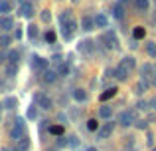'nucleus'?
I'll return each mask as SVG.
<instances>
[{
  "mask_svg": "<svg viewBox=\"0 0 156 151\" xmlns=\"http://www.w3.org/2000/svg\"><path fill=\"white\" fill-rule=\"evenodd\" d=\"M146 108H148V101H138L136 109H146Z\"/></svg>",
  "mask_w": 156,
  "mask_h": 151,
  "instance_id": "38",
  "label": "nucleus"
},
{
  "mask_svg": "<svg viewBox=\"0 0 156 151\" xmlns=\"http://www.w3.org/2000/svg\"><path fill=\"white\" fill-rule=\"evenodd\" d=\"M115 93H117V88H107L103 93H101V101H107L111 100V97H115Z\"/></svg>",
  "mask_w": 156,
  "mask_h": 151,
  "instance_id": "14",
  "label": "nucleus"
},
{
  "mask_svg": "<svg viewBox=\"0 0 156 151\" xmlns=\"http://www.w3.org/2000/svg\"><path fill=\"white\" fill-rule=\"evenodd\" d=\"M152 151H156V147H154V149H152Z\"/></svg>",
  "mask_w": 156,
  "mask_h": 151,
  "instance_id": "46",
  "label": "nucleus"
},
{
  "mask_svg": "<svg viewBox=\"0 0 156 151\" xmlns=\"http://www.w3.org/2000/svg\"><path fill=\"white\" fill-rule=\"evenodd\" d=\"M16 104H18V101H16V97H8V100L4 101L6 109H14V108H16Z\"/></svg>",
  "mask_w": 156,
  "mask_h": 151,
  "instance_id": "28",
  "label": "nucleus"
},
{
  "mask_svg": "<svg viewBox=\"0 0 156 151\" xmlns=\"http://www.w3.org/2000/svg\"><path fill=\"white\" fill-rule=\"evenodd\" d=\"M32 68L40 72H46L48 70V60H44L42 56H32Z\"/></svg>",
  "mask_w": 156,
  "mask_h": 151,
  "instance_id": "8",
  "label": "nucleus"
},
{
  "mask_svg": "<svg viewBox=\"0 0 156 151\" xmlns=\"http://www.w3.org/2000/svg\"><path fill=\"white\" fill-rule=\"evenodd\" d=\"M14 36H16V40H20V38H22V30H16Z\"/></svg>",
  "mask_w": 156,
  "mask_h": 151,
  "instance_id": "41",
  "label": "nucleus"
},
{
  "mask_svg": "<svg viewBox=\"0 0 156 151\" xmlns=\"http://www.w3.org/2000/svg\"><path fill=\"white\" fill-rule=\"evenodd\" d=\"M50 133L51 135H61V133H63V125H51Z\"/></svg>",
  "mask_w": 156,
  "mask_h": 151,
  "instance_id": "26",
  "label": "nucleus"
},
{
  "mask_svg": "<svg viewBox=\"0 0 156 151\" xmlns=\"http://www.w3.org/2000/svg\"><path fill=\"white\" fill-rule=\"evenodd\" d=\"M134 6H136L138 12H146L148 6H150V2H148V0H134Z\"/></svg>",
  "mask_w": 156,
  "mask_h": 151,
  "instance_id": "15",
  "label": "nucleus"
},
{
  "mask_svg": "<svg viewBox=\"0 0 156 151\" xmlns=\"http://www.w3.org/2000/svg\"><path fill=\"white\" fill-rule=\"evenodd\" d=\"M125 2H129V0H121V4H125Z\"/></svg>",
  "mask_w": 156,
  "mask_h": 151,
  "instance_id": "45",
  "label": "nucleus"
},
{
  "mask_svg": "<svg viewBox=\"0 0 156 151\" xmlns=\"http://www.w3.org/2000/svg\"><path fill=\"white\" fill-rule=\"evenodd\" d=\"M113 129H115V123H113V121H109V123H105V125H101V127H99L97 137H99V139H107V137L113 135Z\"/></svg>",
  "mask_w": 156,
  "mask_h": 151,
  "instance_id": "4",
  "label": "nucleus"
},
{
  "mask_svg": "<svg viewBox=\"0 0 156 151\" xmlns=\"http://www.w3.org/2000/svg\"><path fill=\"white\" fill-rule=\"evenodd\" d=\"M87 129H89V131H99V123H97V119H89L87 121Z\"/></svg>",
  "mask_w": 156,
  "mask_h": 151,
  "instance_id": "25",
  "label": "nucleus"
},
{
  "mask_svg": "<svg viewBox=\"0 0 156 151\" xmlns=\"http://www.w3.org/2000/svg\"><path fill=\"white\" fill-rule=\"evenodd\" d=\"M8 60H10V64H18V60H20V54L16 50H12L10 54H8Z\"/></svg>",
  "mask_w": 156,
  "mask_h": 151,
  "instance_id": "27",
  "label": "nucleus"
},
{
  "mask_svg": "<svg viewBox=\"0 0 156 151\" xmlns=\"http://www.w3.org/2000/svg\"><path fill=\"white\" fill-rule=\"evenodd\" d=\"M10 44V38L8 36H0V48H6Z\"/></svg>",
  "mask_w": 156,
  "mask_h": 151,
  "instance_id": "34",
  "label": "nucleus"
},
{
  "mask_svg": "<svg viewBox=\"0 0 156 151\" xmlns=\"http://www.w3.org/2000/svg\"><path fill=\"white\" fill-rule=\"evenodd\" d=\"M87 151H97V147H89V149H87Z\"/></svg>",
  "mask_w": 156,
  "mask_h": 151,
  "instance_id": "44",
  "label": "nucleus"
},
{
  "mask_svg": "<svg viewBox=\"0 0 156 151\" xmlns=\"http://www.w3.org/2000/svg\"><path fill=\"white\" fill-rule=\"evenodd\" d=\"M59 22H61V34H63V38L71 40L73 32H75V28H77V22L71 18V10H65L63 14L59 16Z\"/></svg>",
  "mask_w": 156,
  "mask_h": 151,
  "instance_id": "1",
  "label": "nucleus"
},
{
  "mask_svg": "<svg viewBox=\"0 0 156 151\" xmlns=\"http://www.w3.org/2000/svg\"><path fill=\"white\" fill-rule=\"evenodd\" d=\"M140 74H142V80H144V77H150V76H154V68L150 66V64H144L142 70H140Z\"/></svg>",
  "mask_w": 156,
  "mask_h": 151,
  "instance_id": "17",
  "label": "nucleus"
},
{
  "mask_svg": "<svg viewBox=\"0 0 156 151\" xmlns=\"http://www.w3.org/2000/svg\"><path fill=\"white\" fill-rule=\"evenodd\" d=\"M8 12H12V2L10 0H2L0 2V16H6Z\"/></svg>",
  "mask_w": 156,
  "mask_h": 151,
  "instance_id": "12",
  "label": "nucleus"
},
{
  "mask_svg": "<svg viewBox=\"0 0 156 151\" xmlns=\"http://www.w3.org/2000/svg\"><path fill=\"white\" fill-rule=\"evenodd\" d=\"M101 40L105 42V46L109 48V50H115V48L119 46V40H117V36H115V32H105V36Z\"/></svg>",
  "mask_w": 156,
  "mask_h": 151,
  "instance_id": "6",
  "label": "nucleus"
},
{
  "mask_svg": "<svg viewBox=\"0 0 156 151\" xmlns=\"http://www.w3.org/2000/svg\"><path fill=\"white\" fill-rule=\"evenodd\" d=\"M22 14L26 16V18H30V16L34 14V6H32V2H22Z\"/></svg>",
  "mask_w": 156,
  "mask_h": 151,
  "instance_id": "13",
  "label": "nucleus"
},
{
  "mask_svg": "<svg viewBox=\"0 0 156 151\" xmlns=\"http://www.w3.org/2000/svg\"><path fill=\"white\" fill-rule=\"evenodd\" d=\"M24 133H26V123H24L22 117H18V119L14 121V127L10 129V137L16 139V141H20V139H24Z\"/></svg>",
  "mask_w": 156,
  "mask_h": 151,
  "instance_id": "2",
  "label": "nucleus"
},
{
  "mask_svg": "<svg viewBox=\"0 0 156 151\" xmlns=\"http://www.w3.org/2000/svg\"><path fill=\"white\" fill-rule=\"evenodd\" d=\"M129 72H130V68L126 66L125 62H121V64L117 66V70H115V76H117L119 81H125L126 77H129Z\"/></svg>",
  "mask_w": 156,
  "mask_h": 151,
  "instance_id": "7",
  "label": "nucleus"
},
{
  "mask_svg": "<svg viewBox=\"0 0 156 151\" xmlns=\"http://www.w3.org/2000/svg\"><path fill=\"white\" fill-rule=\"evenodd\" d=\"M0 28H2L4 32L12 30V28H14V20H12L10 16H0Z\"/></svg>",
  "mask_w": 156,
  "mask_h": 151,
  "instance_id": "9",
  "label": "nucleus"
},
{
  "mask_svg": "<svg viewBox=\"0 0 156 151\" xmlns=\"http://www.w3.org/2000/svg\"><path fill=\"white\" fill-rule=\"evenodd\" d=\"M28 117H30V119H36V117H38V109H36V105H32V108L28 109Z\"/></svg>",
  "mask_w": 156,
  "mask_h": 151,
  "instance_id": "32",
  "label": "nucleus"
},
{
  "mask_svg": "<svg viewBox=\"0 0 156 151\" xmlns=\"http://www.w3.org/2000/svg\"><path fill=\"white\" fill-rule=\"evenodd\" d=\"M6 74H8V77H14L16 74H18V64H8L6 66Z\"/></svg>",
  "mask_w": 156,
  "mask_h": 151,
  "instance_id": "22",
  "label": "nucleus"
},
{
  "mask_svg": "<svg viewBox=\"0 0 156 151\" xmlns=\"http://www.w3.org/2000/svg\"><path fill=\"white\" fill-rule=\"evenodd\" d=\"M152 84H154V85H156V74H154V77H152Z\"/></svg>",
  "mask_w": 156,
  "mask_h": 151,
  "instance_id": "43",
  "label": "nucleus"
},
{
  "mask_svg": "<svg viewBox=\"0 0 156 151\" xmlns=\"http://www.w3.org/2000/svg\"><path fill=\"white\" fill-rule=\"evenodd\" d=\"M34 101L38 104V108H42V109H51V105H53L51 100L46 96V93H42V92H38L34 96Z\"/></svg>",
  "mask_w": 156,
  "mask_h": 151,
  "instance_id": "3",
  "label": "nucleus"
},
{
  "mask_svg": "<svg viewBox=\"0 0 156 151\" xmlns=\"http://www.w3.org/2000/svg\"><path fill=\"white\" fill-rule=\"evenodd\" d=\"M28 36H30L32 40H34L36 36H38V28H36L34 24H32V26H28Z\"/></svg>",
  "mask_w": 156,
  "mask_h": 151,
  "instance_id": "31",
  "label": "nucleus"
},
{
  "mask_svg": "<svg viewBox=\"0 0 156 151\" xmlns=\"http://www.w3.org/2000/svg\"><path fill=\"white\" fill-rule=\"evenodd\" d=\"M28 147H30V141L24 137V139H20V145H18V149L20 151H28Z\"/></svg>",
  "mask_w": 156,
  "mask_h": 151,
  "instance_id": "30",
  "label": "nucleus"
},
{
  "mask_svg": "<svg viewBox=\"0 0 156 151\" xmlns=\"http://www.w3.org/2000/svg\"><path fill=\"white\" fill-rule=\"evenodd\" d=\"M51 62H55V64H59V62H61V58H59V56H57V54H55V56H53V58H51Z\"/></svg>",
  "mask_w": 156,
  "mask_h": 151,
  "instance_id": "40",
  "label": "nucleus"
},
{
  "mask_svg": "<svg viewBox=\"0 0 156 151\" xmlns=\"http://www.w3.org/2000/svg\"><path fill=\"white\" fill-rule=\"evenodd\" d=\"M69 74V66L67 64H61L59 66V76H67Z\"/></svg>",
  "mask_w": 156,
  "mask_h": 151,
  "instance_id": "33",
  "label": "nucleus"
},
{
  "mask_svg": "<svg viewBox=\"0 0 156 151\" xmlns=\"http://www.w3.org/2000/svg\"><path fill=\"white\" fill-rule=\"evenodd\" d=\"M81 26H83L85 32H89V30H93V26H95V20H91V18H87V16H85V18L81 20Z\"/></svg>",
  "mask_w": 156,
  "mask_h": 151,
  "instance_id": "18",
  "label": "nucleus"
},
{
  "mask_svg": "<svg viewBox=\"0 0 156 151\" xmlns=\"http://www.w3.org/2000/svg\"><path fill=\"white\" fill-rule=\"evenodd\" d=\"M146 88H148V84L142 80V81H138V84H136V88H134V89H136V93H144V89H146Z\"/></svg>",
  "mask_w": 156,
  "mask_h": 151,
  "instance_id": "29",
  "label": "nucleus"
},
{
  "mask_svg": "<svg viewBox=\"0 0 156 151\" xmlns=\"http://www.w3.org/2000/svg\"><path fill=\"white\" fill-rule=\"evenodd\" d=\"M122 62H125L126 66L130 68V70H133V68H134V58H129V56H126V58H122Z\"/></svg>",
  "mask_w": 156,
  "mask_h": 151,
  "instance_id": "35",
  "label": "nucleus"
},
{
  "mask_svg": "<svg viewBox=\"0 0 156 151\" xmlns=\"http://www.w3.org/2000/svg\"><path fill=\"white\" fill-rule=\"evenodd\" d=\"M42 20H44V22H50V20H51L50 10H44V12H42Z\"/></svg>",
  "mask_w": 156,
  "mask_h": 151,
  "instance_id": "37",
  "label": "nucleus"
},
{
  "mask_svg": "<svg viewBox=\"0 0 156 151\" xmlns=\"http://www.w3.org/2000/svg\"><path fill=\"white\" fill-rule=\"evenodd\" d=\"M44 80H46L48 84H53V81L57 80V74H55V72H51V70H46V72H44Z\"/></svg>",
  "mask_w": 156,
  "mask_h": 151,
  "instance_id": "20",
  "label": "nucleus"
},
{
  "mask_svg": "<svg viewBox=\"0 0 156 151\" xmlns=\"http://www.w3.org/2000/svg\"><path fill=\"white\" fill-rule=\"evenodd\" d=\"M136 127L138 129H144L146 127V121H136Z\"/></svg>",
  "mask_w": 156,
  "mask_h": 151,
  "instance_id": "39",
  "label": "nucleus"
},
{
  "mask_svg": "<svg viewBox=\"0 0 156 151\" xmlns=\"http://www.w3.org/2000/svg\"><path fill=\"white\" fill-rule=\"evenodd\" d=\"M150 105H154V109H156V100H152V101H150Z\"/></svg>",
  "mask_w": 156,
  "mask_h": 151,
  "instance_id": "42",
  "label": "nucleus"
},
{
  "mask_svg": "<svg viewBox=\"0 0 156 151\" xmlns=\"http://www.w3.org/2000/svg\"><path fill=\"white\" fill-rule=\"evenodd\" d=\"M73 97H75L77 101H85L87 100V92H85V89H73Z\"/></svg>",
  "mask_w": 156,
  "mask_h": 151,
  "instance_id": "19",
  "label": "nucleus"
},
{
  "mask_svg": "<svg viewBox=\"0 0 156 151\" xmlns=\"http://www.w3.org/2000/svg\"><path fill=\"white\" fill-rule=\"evenodd\" d=\"M119 123H121V125H125V127L133 125V123H134V111H130V109L122 111L121 115H119Z\"/></svg>",
  "mask_w": 156,
  "mask_h": 151,
  "instance_id": "5",
  "label": "nucleus"
},
{
  "mask_svg": "<svg viewBox=\"0 0 156 151\" xmlns=\"http://www.w3.org/2000/svg\"><path fill=\"white\" fill-rule=\"evenodd\" d=\"M113 16L117 20H121L122 16H125V8H122V4H115V6H113Z\"/></svg>",
  "mask_w": 156,
  "mask_h": 151,
  "instance_id": "16",
  "label": "nucleus"
},
{
  "mask_svg": "<svg viewBox=\"0 0 156 151\" xmlns=\"http://www.w3.org/2000/svg\"><path fill=\"white\" fill-rule=\"evenodd\" d=\"M46 40H48V42H50V44H53V42H55V32H48V34H46Z\"/></svg>",
  "mask_w": 156,
  "mask_h": 151,
  "instance_id": "36",
  "label": "nucleus"
},
{
  "mask_svg": "<svg viewBox=\"0 0 156 151\" xmlns=\"http://www.w3.org/2000/svg\"><path fill=\"white\" fill-rule=\"evenodd\" d=\"M99 115L105 117V119H109V117L113 115V108H109V105H103V108L99 109Z\"/></svg>",
  "mask_w": 156,
  "mask_h": 151,
  "instance_id": "21",
  "label": "nucleus"
},
{
  "mask_svg": "<svg viewBox=\"0 0 156 151\" xmlns=\"http://www.w3.org/2000/svg\"><path fill=\"white\" fill-rule=\"evenodd\" d=\"M144 28H142V26H136V28H134V32H133V36H134V40H140V38H144Z\"/></svg>",
  "mask_w": 156,
  "mask_h": 151,
  "instance_id": "23",
  "label": "nucleus"
},
{
  "mask_svg": "<svg viewBox=\"0 0 156 151\" xmlns=\"http://www.w3.org/2000/svg\"><path fill=\"white\" fill-rule=\"evenodd\" d=\"M79 52H85V54H93V42L91 40H83L79 44Z\"/></svg>",
  "mask_w": 156,
  "mask_h": 151,
  "instance_id": "10",
  "label": "nucleus"
},
{
  "mask_svg": "<svg viewBox=\"0 0 156 151\" xmlns=\"http://www.w3.org/2000/svg\"><path fill=\"white\" fill-rule=\"evenodd\" d=\"M95 26L97 28H107V26H109V20H107L105 14H97L95 16Z\"/></svg>",
  "mask_w": 156,
  "mask_h": 151,
  "instance_id": "11",
  "label": "nucleus"
},
{
  "mask_svg": "<svg viewBox=\"0 0 156 151\" xmlns=\"http://www.w3.org/2000/svg\"><path fill=\"white\" fill-rule=\"evenodd\" d=\"M146 52H148V56L156 58V44L154 42H148V44H146Z\"/></svg>",
  "mask_w": 156,
  "mask_h": 151,
  "instance_id": "24",
  "label": "nucleus"
}]
</instances>
